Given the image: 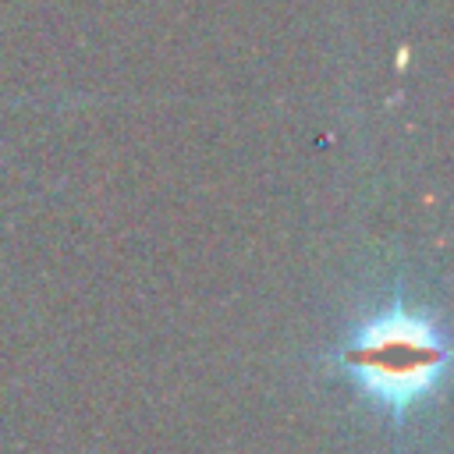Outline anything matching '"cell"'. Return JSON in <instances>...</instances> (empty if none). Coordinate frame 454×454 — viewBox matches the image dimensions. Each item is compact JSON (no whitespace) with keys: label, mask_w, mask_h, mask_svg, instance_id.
<instances>
[{"label":"cell","mask_w":454,"mask_h":454,"mask_svg":"<svg viewBox=\"0 0 454 454\" xmlns=\"http://www.w3.org/2000/svg\"><path fill=\"white\" fill-rule=\"evenodd\" d=\"M344 358L376 401L401 411L433 387L443 365V340L426 319L387 309L358 330Z\"/></svg>","instance_id":"obj_1"}]
</instances>
